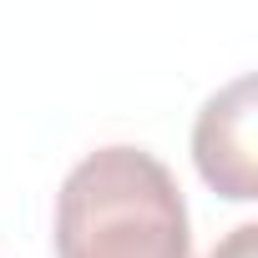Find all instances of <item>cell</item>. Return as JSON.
Listing matches in <instances>:
<instances>
[{
  "label": "cell",
  "instance_id": "obj_1",
  "mask_svg": "<svg viewBox=\"0 0 258 258\" xmlns=\"http://www.w3.org/2000/svg\"><path fill=\"white\" fill-rule=\"evenodd\" d=\"M56 258H192L177 177L142 147L81 157L56 192Z\"/></svg>",
  "mask_w": 258,
  "mask_h": 258
},
{
  "label": "cell",
  "instance_id": "obj_2",
  "mask_svg": "<svg viewBox=\"0 0 258 258\" xmlns=\"http://www.w3.org/2000/svg\"><path fill=\"white\" fill-rule=\"evenodd\" d=\"M192 162L203 182L233 203L258 198V157H253V76H238L218 96L203 101L192 126Z\"/></svg>",
  "mask_w": 258,
  "mask_h": 258
},
{
  "label": "cell",
  "instance_id": "obj_3",
  "mask_svg": "<svg viewBox=\"0 0 258 258\" xmlns=\"http://www.w3.org/2000/svg\"><path fill=\"white\" fill-rule=\"evenodd\" d=\"M253 253H258V228H253V223H238L208 258H253Z\"/></svg>",
  "mask_w": 258,
  "mask_h": 258
}]
</instances>
